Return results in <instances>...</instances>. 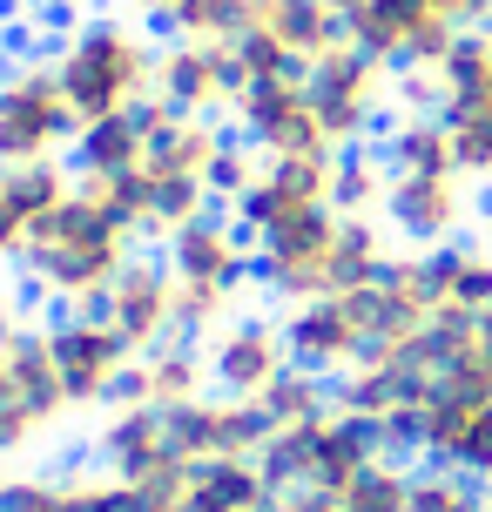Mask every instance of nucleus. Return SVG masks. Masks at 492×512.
<instances>
[{"instance_id":"nucleus-1","label":"nucleus","mask_w":492,"mask_h":512,"mask_svg":"<svg viewBox=\"0 0 492 512\" xmlns=\"http://www.w3.org/2000/svg\"><path fill=\"white\" fill-rule=\"evenodd\" d=\"M391 230L385 216H344V209H317L284 236L257 243V283L277 304H317V297H351L364 283L385 277L391 263Z\"/></svg>"},{"instance_id":"nucleus-2","label":"nucleus","mask_w":492,"mask_h":512,"mask_svg":"<svg viewBox=\"0 0 492 512\" xmlns=\"http://www.w3.org/2000/svg\"><path fill=\"white\" fill-rule=\"evenodd\" d=\"M135 256H142V236L75 182V196L54 216H41V230L21 256V277L34 297H48L61 310H102V297Z\"/></svg>"},{"instance_id":"nucleus-3","label":"nucleus","mask_w":492,"mask_h":512,"mask_svg":"<svg viewBox=\"0 0 492 512\" xmlns=\"http://www.w3.org/2000/svg\"><path fill=\"white\" fill-rule=\"evenodd\" d=\"M156 61L162 48L149 41V27H135L129 14H95V21L68 27V41L54 48V75L68 88L81 128L129 115L156 95Z\"/></svg>"},{"instance_id":"nucleus-4","label":"nucleus","mask_w":492,"mask_h":512,"mask_svg":"<svg viewBox=\"0 0 492 512\" xmlns=\"http://www.w3.org/2000/svg\"><path fill=\"white\" fill-rule=\"evenodd\" d=\"M257 459H263V472H270L277 492H331L337 499L364 465L385 459V438H378V425H364V418H351L344 405H331L324 418H311V425L270 432V445H263Z\"/></svg>"},{"instance_id":"nucleus-5","label":"nucleus","mask_w":492,"mask_h":512,"mask_svg":"<svg viewBox=\"0 0 492 512\" xmlns=\"http://www.w3.org/2000/svg\"><path fill=\"white\" fill-rule=\"evenodd\" d=\"M81 135V115L68 88L48 61H14L0 75V169H27V162H68Z\"/></svg>"},{"instance_id":"nucleus-6","label":"nucleus","mask_w":492,"mask_h":512,"mask_svg":"<svg viewBox=\"0 0 492 512\" xmlns=\"http://www.w3.org/2000/svg\"><path fill=\"white\" fill-rule=\"evenodd\" d=\"M304 75H311V102H317V115H324V128H331L337 155L364 149V135L385 122L391 95H398V68L378 61V54H364L358 41L331 48L317 68H304Z\"/></svg>"},{"instance_id":"nucleus-7","label":"nucleus","mask_w":492,"mask_h":512,"mask_svg":"<svg viewBox=\"0 0 492 512\" xmlns=\"http://www.w3.org/2000/svg\"><path fill=\"white\" fill-rule=\"evenodd\" d=\"M236 135L263 155V162H290V155H337L331 128L317 115L311 102V75L297 68V75H263L243 88V102H236Z\"/></svg>"},{"instance_id":"nucleus-8","label":"nucleus","mask_w":492,"mask_h":512,"mask_svg":"<svg viewBox=\"0 0 492 512\" xmlns=\"http://www.w3.org/2000/svg\"><path fill=\"white\" fill-rule=\"evenodd\" d=\"M48 337H54V364H61V378H68L75 411L122 405V384H129V371H135L142 351L108 324L102 310H61V317L48 324Z\"/></svg>"},{"instance_id":"nucleus-9","label":"nucleus","mask_w":492,"mask_h":512,"mask_svg":"<svg viewBox=\"0 0 492 512\" xmlns=\"http://www.w3.org/2000/svg\"><path fill=\"white\" fill-rule=\"evenodd\" d=\"M344 34L391 68H445V54L466 41V27L445 14V0H364L344 21Z\"/></svg>"},{"instance_id":"nucleus-10","label":"nucleus","mask_w":492,"mask_h":512,"mask_svg":"<svg viewBox=\"0 0 492 512\" xmlns=\"http://www.w3.org/2000/svg\"><path fill=\"white\" fill-rule=\"evenodd\" d=\"M317 209H337V155H290V162H263L257 182L230 203L250 243L284 236L290 223H304Z\"/></svg>"},{"instance_id":"nucleus-11","label":"nucleus","mask_w":492,"mask_h":512,"mask_svg":"<svg viewBox=\"0 0 492 512\" xmlns=\"http://www.w3.org/2000/svg\"><path fill=\"white\" fill-rule=\"evenodd\" d=\"M243 61H236V41H162L156 61V95L182 115H203V122H230L236 102H243Z\"/></svg>"},{"instance_id":"nucleus-12","label":"nucleus","mask_w":492,"mask_h":512,"mask_svg":"<svg viewBox=\"0 0 492 512\" xmlns=\"http://www.w3.org/2000/svg\"><path fill=\"white\" fill-rule=\"evenodd\" d=\"M412 452L425 465H445V472H466V479L492 486V398L432 391L412 418Z\"/></svg>"},{"instance_id":"nucleus-13","label":"nucleus","mask_w":492,"mask_h":512,"mask_svg":"<svg viewBox=\"0 0 492 512\" xmlns=\"http://www.w3.org/2000/svg\"><path fill=\"white\" fill-rule=\"evenodd\" d=\"M284 337L290 358L317 371V378H344L371 358V317H364V297H317V304H290L284 310Z\"/></svg>"},{"instance_id":"nucleus-14","label":"nucleus","mask_w":492,"mask_h":512,"mask_svg":"<svg viewBox=\"0 0 492 512\" xmlns=\"http://www.w3.org/2000/svg\"><path fill=\"white\" fill-rule=\"evenodd\" d=\"M203 358H209V391H230V398H263L297 364L284 317H236L216 337H203Z\"/></svg>"},{"instance_id":"nucleus-15","label":"nucleus","mask_w":492,"mask_h":512,"mask_svg":"<svg viewBox=\"0 0 492 512\" xmlns=\"http://www.w3.org/2000/svg\"><path fill=\"white\" fill-rule=\"evenodd\" d=\"M162 263L176 270V283H209V290H250L257 283V243L243 236L230 209H209L189 230L162 243Z\"/></svg>"},{"instance_id":"nucleus-16","label":"nucleus","mask_w":492,"mask_h":512,"mask_svg":"<svg viewBox=\"0 0 492 512\" xmlns=\"http://www.w3.org/2000/svg\"><path fill=\"white\" fill-rule=\"evenodd\" d=\"M102 317L129 337L135 351H156L182 337V297H176V270L162 256H135L115 277V290L102 297Z\"/></svg>"},{"instance_id":"nucleus-17","label":"nucleus","mask_w":492,"mask_h":512,"mask_svg":"<svg viewBox=\"0 0 492 512\" xmlns=\"http://www.w3.org/2000/svg\"><path fill=\"white\" fill-rule=\"evenodd\" d=\"M385 223L412 250H445L459 243V230L472 223V176L445 169V176H391Z\"/></svg>"},{"instance_id":"nucleus-18","label":"nucleus","mask_w":492,"mask_h":512,"mask_svg":"<svg viewBox=\"0 0 492 512\" xmlns=\"http://www.w3.org/2000/svg\"><path fill=\"white\" fill-rule=\"evenodd\" d=\"M176 432H182V452L196 465L209 459H257L270 445V418H263L257 398H230V391H203L196 405L176 411Z\"/></svg>"},{"instance_id":"nucleus-19","label":"nucleus","mask_w":492,"mask_h":512,"mask_svg":"<svg viewBox=\"0 0 492 512\" xmlns=\"http://www.w3.org/2000/svg\"><path fill=\"white\" fill-rule=\"evenodd\" d=\"M75 162H27V169H0V263H21L41 216L75 196Z\"/></svg>"},{"instance_id":"nucleus-20","label":"nucleus","mask_w":492,"mask_h":512,"mask_svg":"<svg viewBox=\"0 0 492 512\" xmlns=\"http://www.w3.org/2000/svg\"><path fill=\"white\" fill-rule=\"evenodd\" d=\"M243 34H263V41L284 54V61H297V68H317L331 48L351 41V34H344V14H337L331 0H257Z\"/></svg>"},{"instance_id":"nucleus-21","label":"nucleus","mask_w":492,"mask_h":512,"mask_svg":"<svg viewBox=\"0 0 492 512\" xmlns=\"http://www.w3.org/2000/svg\"><path fill=\"white\" fill-rule=\"evenodd\" d=\"M209 391V358L196 351V337H176V344H156L142 351L122 384V405H156V411H182Z\"/></svg>"},{"instance_id":"nucleus-22","label":"nucleus","mask_w":492,"mask_h":512,"mask_svg":"<svg viewBox=\"0 0 492 512\" xmlns=\"http://www.w3.org/2000/svg\"><path fill=\"white\" fill-rule=\"evenodd\" d=\"M284 492L270 486L263 459H209L189 479V506L182 512H270Z\"/></svg>"},{"instance_id":"nucleus-23","label":"nucleus","mask_w":492,"mask_h":512,"mask_svg":"<svg viewBox=\"0 0 492 512\" xmlns=\"http://www.w3.org/2000/svg\"><path fill=\"white\" fill-rule=\"evenodd\" d=\"M425 256L439 283V317H492V243H445Z\"/></svg>"},{"instance_id":"nucleus-24","label":"nucleus","mask_w":492,"mask_h":512,"mask_svg":"<svg viewBox=\"0 0 492 512\" xmlns=\"http://www.w3.org/2000/svg\"><path fill=\"white\" fill-rule=\"evenodd\" d=\"M75 176H135L142 162H149V128H142V108L129 115H108V122H88L75 135Z\"/></svg>"},{"instance_id":"nucleus-25","label":"nucleus","mask_w":492,"mask_h":512,"mask_svg":"<svg viewBox=\"0 0 492 512\" xmlns=\"http://www.w3.org/2000/svg\"><path fill=\"white\" fill-rule=\"evenodd\" d=\"M385 162H391V176H445V169H459L445 115H418V108L398 115L385 128Z\"/></svg>"},{"instance_id":"nucleus-26","label":"nucleus","mask_w":492,"mask_h":512,"mask_svg":"<svg viewBox=\"0 0 492 512\" xmlns=\"http://www.w3.org/2000/svg\"><path fill=\"white\" fill-rule=\"evenodd\" d=\"M257 405H263V418H270V432H290V425H311V418H324V411L337 405V384L304 371V364H290Z\"/></svg>"},{"instance_id":"nucleus-27","label":"nucleus","mask_w":492,"mask_h":512,"mask_svg":"<svg viewBox=\"0 0 492 512\" xmlns=\"http://www.w3.org/2000/svg\"><path fill=\"white\" fill-rule=\"evenodd\" d=\"M385 203H391L385 149H344L337 155V209L344 216H385Z\"/></svg>"},{"instance_id":"nucleus-28","label":"nucleus","mask_w":492,"mask_h":512,"mask_svg":"<svg viewBox=\"0 0 492 512\" xmlns=\"http://www.w3.org/2000/svg\"><path fill=\"white\" fill-rule=\"evenodd\" d=\"M412 486H418V472L398 465V452H385L378 465H364L358 479L337 492V512H412Z\"/></svg>"},{"instance_id":"nucleus-29","label":"nucleus","mask_w":492,"mask_h":512,"mask_svg":"<svg viewBox=\"0 0 492 512\" xmlns=\"http://www.w3.org/2000/svg\"><path fill=\"white\" fill-rule=\"evenodd\" d=\"M243 27H250V7L243 0H176L169 14H162V34L169 41H243Z\"/></svg>"},{"instance_id":"nucleus-30","label":"nucleus","mask_w":492,"mask_h":512,"mask_svg":"<svg viewBox=\"0 0 492 512\" xmlns=\"http://www.w3.org/2000/svg\"><path fill=\"white\" fill-rule=\"evenodd\" d=\"M48 438V418L27 405L21 378H14V364H7V331H0V465L21 459L27 445H41Z\"/></svg>"},{"instance_id":"nucleus-31","label":"nucleus","mask_w":492,"mask_h":512,"mask_svg":"<svg viewBox=\"0 0 492 512\" xmlns=\"http://www.w3.org/2000/svg\"><path fill=\"white\" fill-rule=\"evenodd\" d=\"M412 512H492V499L479 492V479L432 465V472H418V486H412Z\"/></svg>"},{"instance_id":"nucleus-32","label":"nucleus","mask_w":492,"mask_h":512,"mask_svg":"<svg viewBox=\"0 0 492 512\" xmlns=\"http://www.w3.org/2000/svg\"><path fill=\"white\" fill-rule=\"evenodd\" d=\"M182 297V337H216L243 317V290H209V283H176Z\"/></svg>"},{"instance_id":"nucleus-33","label":"nucleus","mask_w":492,"mask_h":512,"mask_svg":"<svg viewBox=\"0 0 492 512\" xmlns=\"http://www.w3.org/2000/svg\"><path fill=\"white\" fill-rule=\"evenodd\" d=\"M7 512H68V472H27V479H7Z\"/></svg>"},{"instance_id":"nucleus-34","label":"nucleus","mask_w":492,"mask_h":512,"mask_svg":"<svg viewBox=\"0 0 492 512\" xmlns=\"http://www.w3.org/2000/svg\"><path fill=\"white\" fill-rule=\"evenodd\" d=\"M257 169H263V155L250 149V142H243V135H236L230 149H223V162H216V203L230 209L236 196H243V189H250V182H257Z\"/></svg>"},{"instance_id":"nucleus-35","label":"nucleus","mask_w":492,"mask_h":512,"mask_svg":"<svg viewBox=\"0 0 492 512\" xmlns=\"http://www.w3.org/2000/svg\"><path fill=\"white\" fill-rule=\"evenodd\" d=\"M445 14L472 34V27H492V0H445Z\"/></svg>"},{"instance_id":"nucleus-36","label":"nucleus","mask_w":492,"mask_h":512,"mask_svg":"<svg viewBox=\"0 0 492 512\" xmlns=\"http://www.w3.org/2000/svg\"><path fill=\"white\" fill-rule=\"evenodd\" d=\"M270 512H337V499L331 492H284Z\"/></svg>"},{"instance_id":"nucleus-37","label":"nucleus","mask_w":492,"mask_h":512,"mask_svg":"<svg viewBox=\"0 0 492 512\" xmlns=\"http://www.w3.org/2000/svg\"><path fill=\"white\" fill-rule=\"evenodd\" d=\"M331 7H337V14H344V21H351V14H358L364 0H331Z\"/></svg>"},{"instance_id":"nucleus-38","label":"nucleus","mask_w":492,"mask_h":512,"mask_svg":"<svg viewBox=\"0 0 492 512\" xmlns=\"http://www.w3.org/2000/svg\"><path fill=\"white\" fill-rule=\"evenodd\" d=\"M479 324H486V344H492V317H479Z\"/></svg>"},{"instance_id":"nucleus-39","label":"nucleus","mask_w":492,"mask_h":512,"mask_svg":"<svg viewBox=\"0 0 492 512\" xmlns=\"http://www.w3.org/2000/svg\"><path fill=\"white\" fill-rule=\"evenodd\" d=\"M243 7H257V0H243Z\"/></svg>"},{"instance_id":"nucleus-40","label":"nucleus","mask_w":492,"mask_h":512,"mask_svg":"<svg viewBox=\"0 0 492 512\" xmlns=\"http://www.w3.org/2000/svg\"><path fill=\"white\" fill-rule=\"evenodd\" d=\"M486 499H492V486H486Z\"/></svg>"}]
</instances>
